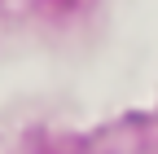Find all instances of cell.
Wrapping results in <instances>:
<instances>
[]
</instances>
